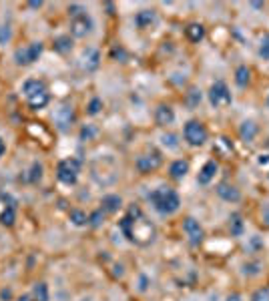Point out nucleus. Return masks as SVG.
<instances>
[{
	"label": "nucleus",
	"instance_id": "1",
	"mask_svg": "<svg viewBox=\"0 0 269 301\" xmlns=\"http://www.w3.org/2000/svg\"><path fill=\"white\" fill-rule=\"evenodd\" d=\"M149 201H151V205L155 207V211H159L161 215H173L179 209V205H181L179 195L173 189H169V187L155 189L149 195Z\"/></svg>",
	"mask_w": 269,
	"mask_h": 301
},
{
	"label": "nucleus",
	"instance_id": "2",
	"mask_svg": "<svg viewBox=\"0 0 269 301\" xmlns=\"http://www.w3.org/2000/svg\"><path fill=\"white\" fill-rule=\"evenodd\" d=\"M81 173V161L79 159H63L57 167V177L65 185H75Z\"/></svg>",
	"mask_w": 269,
	"mask_h": 301
},
{
	"label": "nucleus",
	"instance_id": "3",
	"mask_svg": "<svg viewBox=\"0 0 269 301\" xmlns=\"http://www.w3.org/2000/svg\"><path fill=\"white\" fill-rule=\"evenodd\" d=\"M183 137L191 147H201L207 141V129L199 121H189L183 129Z\"/></svg>",
	"mask_w": 269,
	"mask_h": 301
},
{
	"label": "nucleus",
	"instance_id": "4",
	"mask_svg": "<svg viewBox=\"0 0 269 301\" xmlns=\"http://www.w3.org/2000/svg\"><path fill=\"white\" fill-rule=\"evenodd\" d=\"M209 100L213 107H221V105H231V92L227 88V84L223 80H217L211 84V90H209Z\"/></svg>",
	"mask_w": 269,
	"mask_h": 301
},
{
	"label": "nucleus",
	"instance_id": "5",
	"mask_svg": "<svg viewBox=\"0 0 269 301\" xmlns=\"http://www.w3.org/2000/svg\"><path fill=\"white\" fill-rule=\"evenodd\" d=\"M42 42H32L26 48H18L14 53V61L18 65H32L34 61H38V57L42 55Z\"/></svg>",
	"mask_w": 269,
	"mask_h": 301
},
{
	"label": "nucleus",
	"instance_id": "6",
	"mask_svg": "<svg viewBox=\"0 0 269 301\" xmlns=\"http://www.w3.org/2000/svg\"><path fill=\"white\" fill-rule=\"evenodd\" d=\"M90 30H92V18H90L87 12L71 20V32H73V36L83 38V36H87Z\"/></svg>",
	"mask_w": 269,
	"mask_h": 301
},
{
	"label": "nucleus",
	"instance_id": "7",
	"mask_svg": "<svg viewBox=\"0 0 269 301\" xmlns=\"http://www.w3.org/2000/svg\"><path fill=\"white\" fill-rule=\"evenodd\" d=\"M161 153H157V150H153L151 155H143V157H139V161H137V169L141 171V173H153V171H157L159 167H161Z\"/></svg>",
	"mask_w": 269,
	"mask_h": 301
},
{
	"label": "nucleus",
	"instance_id": "8",
	"mask_svg": "<svg viewBox=\"0 0 269 301\" xmlns=\"http://www.w3.org/2000/svg\"><path fill=\"white\" fill-rule=\"evenodd\" d=\"M183 229H185V233H187V237L191 239V243L193 245H199L201 241H203V227L199 225V221L197 219H193V217H187L185 219V225H183Z\"/></svg>",
	"mask_w": 269,
	"mask_h": 301
},
{
	"label": "nucleus",
	"instance_id": "9",
	"mask_svg": "<svg viewBox=\"0 0 269 301\" xmlns=\"http://www.w3.org/2000/svg\"><path fill=\"white\" fill-rule=\"evenodd\" d=\"M217 163L215 161H207L205 165H203V169L199 171V177H197V181L201 183V185H209L213 179H215V175H217Z\"/></svg>",
	"mask_w": 269,
	"mask_h": 301
},
{
	"label": "nucleus",
	"instance_id": "10",
	"mask_svg": "<svg viewBox=\"0 0 269 301\" xmlns=\"http://www.w3.org/2000/svg\"><path fill=\"white\" fill-rule=\"evenodd\" d=\"M217 195H219L223 201H229V203H237V201L241 199V193H239L233 185H229V183H221V185L217 187Z\"/></svg>",
	"mask_w": 269,
	"mask_h": 301
},
{
	"label": "nucleus",
	"instance_id": "11",
	"mask_svg": "<svg viewBox=\"0 0 269 301\" xmlns=\"http://www.w3.org/2000/svg\"><path fill=\"white\" fill-rule=\"evenodd\" d=\"M155 121H157V125H161V127L171 125V123L175 121V113H173V109H171L169 105H161V107L155 111Z\"/></svg>",
	"mask_w": 269,
	"mask_h": 301
},
{
	"label": "nucleus",
	"instance_id": "12",
	"mask_svg": "<svg viewBox=\"0 0 269 301\" xmlns=\"http://www.w3.org/2000/svg\"><path fill=\"white\" fill-rule=\"evenodd\" d=\"M100 63V53L96 48H87L85 53H83V67L87 71H94Z\"/></svg>",
	"mask_w": 269,
	"mask_h": 301
},
{
	"label": "nucleus",
	"instance_id": "13",
	"mask_svg": "<svg viewBox=\"0 0 269 301\" xmlns=\"http://www.w3.org/2000/svg\"><path fill=\"white\" fill-rule=\"evenodd\" d=\"M100 205H102L100 209H102L104 213H117V211L121 209V205H123V201H121L119 195H106V197H102Z\"/></svg>",
	"mask_w": 269,
	"mask_h": 301
},
{
	"label": "nucleus",
	"instance_id": "14",
	"mask_svg": "<svg viewBox=\"0 0 269 301\" xmlns=\"http://www.w3.org/2000/svg\"><path fill=\"white\" fill-rule=\"evenodd\" d=\"M55 119H57V123H59V127H61L63 131L69 129V125L75 121V111H73V107H61V109L57 111Z\"/></svg>",
	"mask_w": 269,
	"mask_h": 301
},
{
	"label": "nucleus",
	"instance_id": "15",
	"mask_svg": "<svg viewBox=\"0 0 269 301\" xmlns=\"http://www.w3.org/2000/svg\"><path fill=\"white\" fill-rule=\"evenodd\" d=\"M42 90H46V86H44V82L38 80V78H28V80L22 84V92L26 94V98H30V96H34V94H38V92H42Z\"/></svg>",
	"mask_w": 269,
	"mask_h": 301
},
{
	"label": "nucleus",
	"instance_id": "16",
	"mask_svg": "<svg viewBox=\"0 0 269 301\" xmlns=\"http://www.w3.org/2000/svg\"><path fill=\"white\" fill-rule=\"evenodd\" d=\"M155 20H157L155 10H139L137 16H135V24H137L139 28H149Z\"/></svg>",
	"mask_w": 269,
	"mask_h": 301
},
{
	"label": "nucleus",
	"instance_id": "17",
	"mask_svg": "<svg viewBox=\"0 0 269 301\" xmlns=\"http://www.w3.org/2000/svg\"><path fill=\"white\" fill-rule=\"evenodd\" d=\"M169 173H171V177L173 179H183L187 173H189V163L187 161H183V159H179V161H173L171 163V167H169Z\"/></svg>",
	"mask_w": 269,
	"mask_h": 301
},
{
	"label": "nucleus",
	"instance_id": "18",
	"mask_svg": "<svg viewBox=\"0 0 269 301\" xmlns=\"http://www.w3.org/2000/svg\"><path fill=\"white\" fill-rule=\"evenodd\" d=\"M48 100H50L48 92L42 90V92H38V94H34V96L28 98V105H30V109H34V111H40V109H44V107L48 105Z\"/></svg>",
	"mask_w": 269,
	"mask_h": 301
},
{
	"label": "nucleus",
	"instance_id": "19",
	"mask_svg": "<svg viewBox=\"0 0 269 301\" xmlns=\"http://www.w3.org/2000/svg\"><path fill=\"white\" fill-rule=\"evenodd\" d=\"M185 34H187V38H189L191 42H199V40H203V36H205V28H203L201 24H197V22H191V24L185 28Z\"/></svg>",
	"mask_w": 269,
	"mask_h": 301
},
{
	"label": "nucleus",
	"instance_id": "20",
	"mask_svg": "<svg viewBox=\"0 0 269 301\" xmlns=\"http://www.w3.org/2000/svg\"><path fill=\"white\" fill-rule=\"evenodd\" d=\"M239 135H241V139H243L245 143L253 141L255 135H257V125H255L253 121H245V123L241 125V129H239Z\"/></svg>",
	"mask_w": 269,
	"mask_h": 301
},
{
	"label": "nucleus",
	"instance_id": "21",
	"mask_svg": "<svg viewBox=\"0 0 269 301\" xmlns=\"http://www.w3.org/2000/svg\"><path fill=\"white\" fill-rule=\"evenodd\" d=\"M32 299L34 301H48L50 295H48V285L46 283H36L34 289H32Z\"/></svg>",
	"mask_w": 269,
	"mask_h": 301
},
{
	"label": "nucleus",
	"instance_id": "22",
	"mask_svg": "<svg viewBox=\"0 0 269 301\" xmlns=\"http://www.w3.org/2000/svg\"><path fill=\"white\" fill-rule=\"evenodd\" d=\"M249 78H251V73H249V69H247L245 65L237 67V71H235V82H237L239 86H247Z\"/></svg>",
	"mask_w": 269,
	"mask_h": 301
},
{
	"label": "nucleus",
	"instance_id": "23",
	"mask_svg": "<svg viewBox=\"0 0 269 301\" xmlns=\"http://www.w3.org/2000/svg\"><path fill=\"white\" fill-rule=\"evenodd\" d=\"M14 219H16V213H14V205L6 207L2 213H0V223H2V225H6V227L14 225Z\"/></svg>",
	"mask_w": 269,
	"mask_h": 301
},
{
	"label": "nucleus",
	"instance_id": "24",
	"mask_svg": "<svg viewBox=\"0 0 269 301\" xmlns=\"http://www.w3.org/2000/svg\"><path fill=\"white\" fill-rule=\"evenodd\" d=\"M71 221H73L77 227H83V225H87V223H89V217H87V213H85V211L75 209V211H71Z\"/></svg>",
	"mask_w": 269,
	"mask_h": 301
},
{
	"label": "nucleus",
	"instance_id": "25",
	"mask_svg": "<svg viewBox=\"0 0 269 301\" xmlns=\"http://www.w3.org/2000/svg\"><path fill=\"white\" fill-rule=\"evenodd\" d=\"M71 46H73L71 36H59L55 40V48L59 50V53H67V50H71Z\"/></svg>",
	"mask_w": 269,
	"mask_h": 301
},
{
	"label": "nucleus",
	"instance_id": "26",
	"mask_svg": "<svg viewBox=\"0 0 269 301\" xmlns=\"http://www.w3.org/2000/svg\"><path fill=\"white\" fill-rule=\"evenodd\" d=\"M243 231V221H241V215H231V233L233 235H239Z\"/></svg>",
	"mask_w": 269,
	"mask_h": 301
},
{
	"label": "nucleus",
	"instance_id": "27",
	"mask_svg": "<svg viewBox=\"0 0 269 301\" xmlns=\"http://www.w3.org/2000/svg\"><path fill=\"white\" fill-rule=\"evenodd\" d=\"M100 109H102V100L94 96V98H90V103H89V107H87V113H89V115H96Z\"/></svg>",
	"mask_w": 269,
	"mask_h": 301
},
{
	"label": "nucleus",
	"instance_id": "28",
	"mask_svg": "<svg viewBox=\"0 0 269 301\" xmlns=\"http://www.w3.org/2000/svg\"><path fill=\"white\" fill-rule=\"evenodd\" d=\"M251 301H269V287H261L251 295Z\"/></svg>",
	"mask_w": 269,
	"mask_h": 301
},
{
	"label": "nucleus",
	"instance_id": "29",
	"mask_svg": "<svg viewBox=\"0 0 269 301\" xmlns=\"http://www.w3.org/2000/svg\"><path fill=\"white\" fill-rule=\"evenodd\" d=\"M102 219H104V211H102V209H98V211L90 213V217H89V223H90L92 227H98V225L102 223Z\"/></svg>",
	"mask_w": 269,
	"mask_h": 301
},
{
	"label": "nucleus",
	"instance_id": "30",
	"mask_svg": "<svg viewBox=\"0 0 269 301\" xmlns=\"http://www.w3.org/2000/svg\"><path fill=\"white\" fill-rule=\"evenodd\" d=\"M161 141H163V145L167 147V149H177L179 147V143H177V137L175 135H163V137H161Z\"/></svg>",
	"mask_w": 269,
	"mask_h": 301
},
{
	"label": "nucleus",
	"instance_id": "31",
	"mask_svg": "<svg viewBox=\"0 0 269 301\" xmlns=\"http://www.w3.org/2000/svg\"><path fill=\"white\" fill-rule=\"evenodd\" d=\"M259 57L265 59V61H269V36H265L261 40V44H259Z\"/></svg>",
	"mask_w": 269,
	"mask_h": 301
},
{
	"label": "nucleus",
	"instance_id": "32",
	"mask_svg": "<svg viewBox=\"0 0 269 301\" xmlns=\"http://www.w3.org/2000/svg\"><path fill=\"white\" fill-rule=\"evenodd\" d=\"M40 177H42V165H40V163H34L32 169H30V183L40 181Z\"/></svg>",
	"mask_w": 269,
	"mask_h": 301
},
{
	"label": "nucleus",
	"instance_id": "33",
	"mask_svg": "<svg viewBox=\"0 0 269 301\" xmlns=\"http://www.w3.org/2000/svg\"><path fill=\"white\" fill-rule=\"evenodd\" d=\"M94 135H96V129L90 127V125L83 127V131H81V139H83V141H89V139H92Z\"/></svg>",
	"mask_w": 269,
	"mask_h": 301
},
{
	"label": "nucleus",
	"instance_id": "34",
	"mask_svg": "<svg viewBox=\"0 0 269 301\" xmlns=\"http://www.w3.org/2000/svg\"><path fill=\"white\" fill-rule=\"evenodd\" d=\"M189 103H191V107H195L197 103H201V90H197V88L189 90Z\"/></svg>",
	"mask_w": 269,
	"mask_h": 301
},
{
	"label": "nucleus",
	"instance_id": "35",
	"mask_svg": "<svg viewBox=\"0 0 269 301\" xmlns=\"http://www.w3.org/2000/svg\"><path fill=\"white\" fill-rule=\"evenodd\" d=\"M81 14H85V8H83L81 4H71V6H69V16H71V18H77V16H81Z\"/></svg>",
	"mask_w": 269,
	"mask_h": 301
},
{
	"label": "nucleus",
	"instance_id": "36",
	"mask_svg": "<svg viewBox=\"0 0 269 301\" xmlns=\"http://www.w3.org/2000/svg\"><path fill=\"white\" fill-rule=\"evenodd\" d=\"M10 38V28L8 26H0V42H6Z\"/></svg>",
	"mask_w": 269,
	"mask_h": 301
},
{
	"label": "nucleus",
	"instance_id": "37",
	"mask_svg": "<svg viewBox=\"0 0 269 301\" xmlns=\"http://www.w3.org/2000/svg\"><path fill=\"white\" fill-rule=\"evenodd\" d=\"M6 153V145H4V141H2V137H0V157H2Z\"/></svg>",
	"mask_w": 269,
	"mask_h": 301
},
{
	"label": "nucleus",
	"instance_id": "38",
	"mask_svg": "<svg viewBox=\"0 0 269 301\" xmlns=\"http://www.w3.org/2000/svg\"><path fill=\"white\" fill-rule=\"evenodd\" d=\"M257 161H259V165H267L269 163V155H261Z\"/></svg>",
	"mask_w": 269,
	"mask_h": 301
},
{
	"label": "nucleus",
	"instance_id": "39",
	"mask_svg": "<svg viewBox=\"0 0 269 301\" xmlns=\"http://www.w3.org/2000/svg\"><path fill=\"white\" fill-rule=\"evenodd\" d=\"M227 301H241V295H239V293H231V295L227 297Z\"/></svg>",
	"mask_w": 269,
	"mask_h": 301
},
{
	"label": "nucleus",
	"instance_id": "40",
	"mask_svg": "<svg viewBox=\"0 0 269 301\" xmlns=\"http://www.w3.org/2000/svg\"><path fill=\"white\" fill-rule=\"evenodd\" d=\"M16 301H34V299H32V295H20Z\"/></svg>",
	"mask_w": 269,
	"mask_h": 301
},
{
	"label": "nucleus",
	"instance_id": "41",
	"mask_svg": "<svg viewBox=\"0 0 269 301\" xmlns=\"http://www.w3.org/2000/svg\"><path fill=\"white\" fill-rule=\"evenodd\" d=\"M267 103H269V100H267Z\"/></svg>",
	"mask_w": 269,
	"mask_h": 301
}]
</instances>
